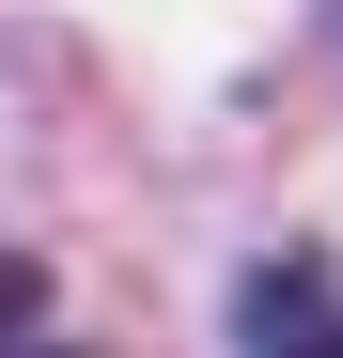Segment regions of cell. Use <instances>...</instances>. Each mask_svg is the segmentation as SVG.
<instances>
[{
  "label": "cell",
  "mask_w": 343,
  "mask_h": 358,
  "mask_svg": "<svg viewBox=\"0 0 343 358\" xmlns=\"http://www.w3.org/2000/svg\"><path fill=\"white\" fill-rule=\"evenodd\" d=\"M234 358H343V296H328L312 250H297V265H250V296H234Z\"/></svg>",
  "instance_id": "cell-1"
},
{
  "label": "cell",
  "mask_w": 343,
  "mask_h": 358,
  "mask_svg": "<svg viewBox=\"0 0 343 358\" xmlns=\"http://www.w3.org/2000/svg\"><path fill=\"white\" fill-rule=\"evenodd\" d=\"M31 358H63V343H31Z\"/></svg>",
  "instance_id": "cell-2"
}]
</instances>
